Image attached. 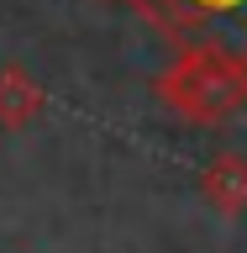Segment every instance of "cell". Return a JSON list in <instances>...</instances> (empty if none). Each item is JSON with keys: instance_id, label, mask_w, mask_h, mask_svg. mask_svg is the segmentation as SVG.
<instances>
[{"instance_id": "6da1fadb", "label": "cell", "mask_w": 247, "mask_h": 253, "mask_svg": "<svg viewBox=\"0 0 247 253\" xmlns=\"http://www.w3.org/2000/svg\"><path fill=\"white\" fill-rule=\"evenodd\" d=\"M153 95L189 126H221L247 106V58L205 42H184L174 63L153 79Z\"/></svg>"}, {"instance_id": "7a4b0ae2", "label": "cell", "mask_w": 247, "mask_h": 253, "mask_svg": "<svg viewBox=\"0 0 247 253\" xmlns=\"http://www.w3.org/2000/svg\"><path fill=\"white\" fill-rule=\"evenodd\" d=\"M169 42H205L247 58V0H121Z\"/></svg>"}, {"instance_id": "3957f363", "label": "cell", "mask_w": 247, "mask_h": 253, "mask_svg": "<svg viewBox=\"0 0 247 253\" xmlns=\"http://www.w3.org/2000/svg\"><path fill=\"white\" fill-rule=\"evenodd\" d=\"M200 195L221 216H242L247 211V158L242 153H216L200 169Z\"/></svg>"}, {"instance_id": "277c9868", "label": "cell", "mask_w": 247, "mask_h": 253, "mask_svg": "<svg viewBox=\"0 0 247 253\" xmlns=\"http://www.w3.org/2000/svg\"><path fill=\"white\" fill-rule=\"evenodd\" d=\"M42 106H47L42 84H37L21 63H5V69H0V126H5V132H21V126H32L42 116Z\"/></svg>"}]
</instances>
